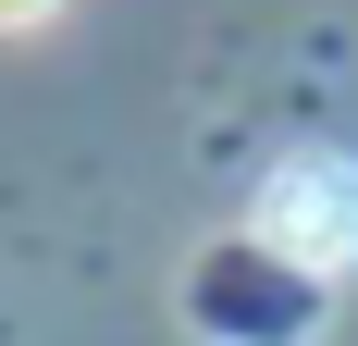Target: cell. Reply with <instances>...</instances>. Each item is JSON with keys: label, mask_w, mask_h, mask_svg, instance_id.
<instances>
[{"label": "cell", "mask_w": 358, "mask_h": 346, "mask_svg": "<svg viewBox=\"0 0 358 346\" xmlns=\"http://www.w3.org/2000/svg\"><path fill=\"white\" fill-rule=\"evenodd\" d=\"M259 247L296 272H358V161H285L259 186Z\"/></svg>", "instance_id": "6da1fadb"}, {"label": "cell", "mask_w": 358, "mask_h": 346, "mask_svg": "<svg viewBox=\"0 0 358 346\" xmlns=\"http://www.w3.org/2000/svg\"><path fill=\"white\" fill-rule=\"evenodd\" d=\"M50 13H62V0H0V25H50Z\"/></svg>", "instance_id": "7a4b0ae2"}]
</instances>
